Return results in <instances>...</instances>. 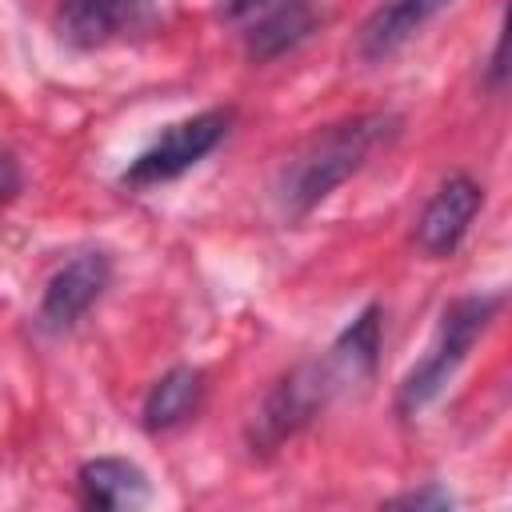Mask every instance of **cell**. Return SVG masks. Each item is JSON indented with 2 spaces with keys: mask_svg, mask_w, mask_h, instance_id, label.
Listing matches in <instances>:
<instances>
[{
  "mask_svg": "<svg viewBox=\"0 0 512 512\" xmlns=\"http://www.w3.org/2000/svg\"><path fill=\"white\" fill-rule=\"evenodd\" d=\"M400 132V116L364 112L340 124L312 132L280 168L276 200L288 220H304L316 204H324L348 176H356L392 136Z\"/></svg>",
  "mask_w": 512,
  "mask_h": 512,
  "instance_id": "obj_1",
  "label": "cell"
},
{
  "mask_svg": "<svg viewBox=\"0 0 512 512\" xmlns=\"http://www.w3.org/2000/svg\"><path fill=\"white\" fill-rule=\"evenodd\" d=\"M500 312V296H464V300H452L440 316V328H436V340L428 348V356L404 376L400 384V396H396V408L404 416L420 412L428 400L440 396V388L452 380V372L464 364V356L472 352V344L484 336V328L492 324V316Z\"/></svg>",
  "mask_w": 512,
  "mask_h": 512,
  "instance_id": "obj_2",
  "label": "cell"
},
{
  "mask_svg": "<svg viewBox=\"0 0 512 512\" xmlns=\"http://www.w3.org/2000/svg\"><path fill=\"white\" fill-rule=\"evenodd\" d=\"M232 112L228 108H208L196 112L180 124H168L128 168H124V184L128 188H156L168 184L176 176H184L192 164H200L224 136H228Z\"/></svg>",
  "mask_w": 512,
  "mask_h": 512,
  "instance_id": "obj_3",
  "label": "cell"
},
{
  "mask_svg": "<svg viewBox=\"0 0 512 512\" xmlns=\"http://www.w3.org/2000/svg\"><path fill=\"white\" fill-rule=\"evenodd\" d=\"M332 388V376H328V364H304L296 372H288L264 400V408L256 412L252 420V444H260V452H272L280 448L292 432H300L324 404Z\"/></svg>",
  "mask_w": 512,
  "mask_h": 512,
  "instance_id": "obj_4",
  "label": "cell"
},
{
  "mask_svg": "<svg viewBox=\"0 0 512 512\" xmlns=\"http://www.w3.org/2000/svg\"><path fill=\"white\" fill-rule=\"evenodd\" d=\"M108 280H112L108 252H80L76 260H68L44 284V296H40V308H36V324L44 332H68L104 296Z\"/></svg>",
  "mask_w": 512,
  "mask_h": 512,
  "instance_id": "obj_5",
  "label": "cell"
},
{
  "mask_svg": "<svg viewBox=\"0 0 512 512\" xmlns=\"http://www.w3.org/2000/svg\"><path fill=\"white\" fill-rule=\"evenodd\" d=\"M480 200H484V188H480L476 180H468V176H448V180L432 192V200L424 204V212H420V220H416V248H420L424 256H432V260L452 256L456 244L464 240L468 224L476 220Z\"/></svg>",
  "mask_w": 512,
  "mask_h": 512,
  "instance_id": "obj_6",
  "label": "cell"
},
{
  "mask_svg": "<svg viewBox=\"0 0 512 512\" xmlns=\"http://www.w3.org/2000/svg\"><path fill=\"white\" fill-rule=\"evenodd\" d=\"M452 0H384L356 32V60L380 64L392 52H400L424 24H432Z\"/></svg>",
  "mask_w": 512,
  "mask_h": 512,
  "instance_id": "obj_7",
  "label": "cell"
},
{
  "mask_svg": "<svg viewBox=\"0 0 512 512\" xmlns=\"http://www.w3.org/2000/svg\"><path fill=\"white\" fill-rule=\"evenodd\" d=\"M148 12V0H60V36L76 48H100L132 32Z\"/></svg>",
  "mask_w": 512,
  "mask_h": 512,
  "instance_id": "obj_8",
  "label": "cell"
},
{
  "mask_svg": "<svg viewBox=\"0 0 512 512\" xmlns=\"http://www.w3.org/2000/svg\"><path fill=\"white\" fill-rule=\"evenodd\" d=\"M80 496L88 508H104V512H132L140 504H148L152 488L148 476L120 456H96L80 468Z\"/></svg>",
  "mask_w": 512,
  "mask_h": 512,
  "instance_id": "obj_9",
  "label": "cell"
},
{
  "mask_svg": "<svg viewBox=\"0 0 512 512\" xmlns=\"http://www.w3.org/2000/svg\"><path fill=\"white\" fill-rule=\"evenodd\" d=\"M204 400V372L200 368H168L152 392L144 396V428L148 432H168L176 424H184Z\"/></svg>",
  "mask_w": 512,
  "mask_h": 512,
  "instance_id": "obj_10",
  "label": "cell"
},
{
  "mask_svg": "<svg viewBox=\"0 0 512 512\" xmlns=\"http://www.w3.org/2000/svg\"><path fill=\"white\" fill-rule=\"evenodd\" d=\"M316 28V8L312 0H284L280 8H272L252 32H248V56L256 64L284 56L288 48H296L300 40H308V32Z\"/></svg>",
  "mask_w": 512,
  "mask_h": 512,
  "instance_id": "obj_11",
  "label": "cell"
},
{
  "mask_svg": "<svg viewBox=\"0 0 512 512\" xmlns=\"http://www.w3.org/2000/svg\"><path fill=\"white\" fill-rule=\"evenodd\" d=\"M376 352H380V308H364L344 332L340 340L332 344V356H328V372H340V376H372L376 368Z\"/></svg>",
  "mask_w": 512,
  "mask_h": 512,
  "instance_id": "obj_12",
  "label": "cell"
},
{
  "mask_svg": "<svg viewBox=\"0 0 512 512\" xmlns=\"http://www.w3.org/2000/svg\"><path fill=\"white\" fill-rule=\"evenodd\" d=\"M392 508H452V496L444 492V488H424V492H404V496H396V500H388Z\"/></svg>",
  "mask_w": 512,
  "mask_h": 512,
  "instance_id": "obj_13",
  "label": "cell"
},
{
  "mask_svg": "<svg viewBox=\"0 0 512 512\" xmlns=\"http://www.w3.org/2000/svg\"><path fill=\"white\" fill-rule=\"evenodd\" d=\"M20 192V164L8 148H0V204Z\"/></svg>",
  "mask_w": 512,
  "mask_h": 512,
  "instance_id": "obj_14",
  "label": "cell"
},
{
  "mask_svg": "<svg viewBox=\"0 0 512 512\" xmlns=\"http://www.w3.org/2000/svg\"><path fill=\"white\" fill-rule=\"evenodd\" d=\"M272 0H228L224 4V16H232V20H240V16H252V12H260V8H268Z\"/></svg>",
  "mask_w": 512,
  "mask_h": 512,
  "instance_id": "obj_15",
  "label": "cell"
}]
</instances>
